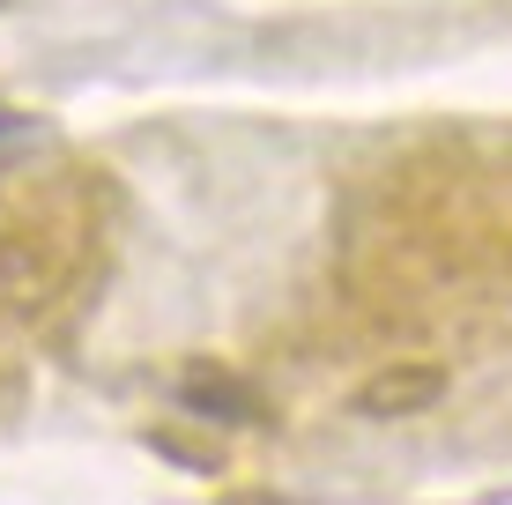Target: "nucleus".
Wrapping results in <instances>:
<instances>
[{"label": "nucleus", "mask_w": 512, "mask_h": 505, "mask_svg": "<svg viewBox=\"0 0 512 505\" xmlns=\"http://www.w3.org/2000/svg\"><path fill=\"white\" fill-rule=\"evenodd\" d=\"M23 134H38V119H30V112H0V149L23 142Z\"/></svg>", "instance_id": "7ed1b4c3"}, {"label": "nucleus", "mask_w": 512, "mask_h": 505, "mask_svg": "<svg viewBox=\"0 0 512 505\" xmlns=\"http://www.w3.org/2000/svg\"><path fill=\"white\" fill-rule=\"evenodd\" d=\"M179 402L193 416H216V424H268V402H260L245 379H231V372H186Z\"/></svg>", "instance_id": "f257e3e1"}, {"label": "nucleus", "mask_w": 512, "mask_h": 505, "mask_svg": "<svg viewBox=\"0 0 512 505\" xmlns=\"http://www.w3.org/2000/svg\"><path fill=\"white\" fill-rule=\"evenodd\" d=\"M446 387V372H431V364H416V372H386L364 387V416H394V409H423L431 394Z\"/></svg>", "instance_id": "f03ea898"}]
</instances>
